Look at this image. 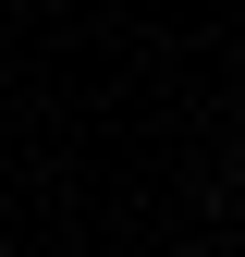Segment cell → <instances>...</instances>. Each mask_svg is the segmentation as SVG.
<instances>
[{
  "instance_id": "obj_1",
  "label": "cell",
  "mask_w": 245,
  "mask_h": 257,
  "mask_svg": "<svg viewBox=\"0 0 245 257\" xmlns=\"http://www.w3.org/2000/svg\"><path fill=\"white\" fill-rule=\"evenodd\" d=\"M233 135H245V98H233Z\"/></svg>"
}]
</instances>
